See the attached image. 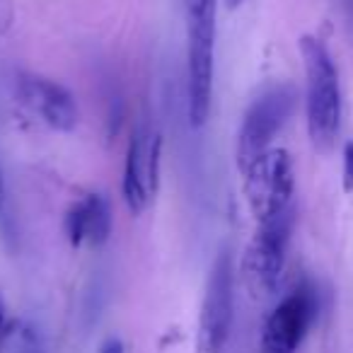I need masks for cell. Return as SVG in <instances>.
Wrapping results in <instances>:
<instances>
[{
    "label": "cell",
    "instance_id": "4",
    "mask_svg": "<svg viewBox=\"0 0 353 353\" xmlns=\"http://www.w3.org/2000/svg\"><path fill=\"white\" fill-rule=\"evenodd\" d=\"M295 90L290 85H274L250 104L237 133V167L245 172L259 155L271 148L276 133L288 123L295 109Z\"/></svg>",
    "mask_w": 353,
    "mask_h": 353
},
{
    "label": "cell",
    "instance_id": "18",
    "mask_svg": "<svg viewBox=\"0 0 353 353\" xmlns=\"http://www.w3.org/2000/svg\"><path fill=\"white\" fill-rule=\"evenodd\" d=\"M242 3H245V0H225V8H228V10H237Z\"/></svg>",
    "mask_w": 353,
    "mask_h": 353
},
{
    "label": "cell",
    "instance_id": "8",
    "mask_svg": "<svg viewBox=\"0 0 353 353\" xmlns=\"http://www.w3.org/2000/svg\"><path fill=\"white\" fill-rule=\"evenodd\" d=\"M157 174H160V136L145 121H141L128 141L121 182L123 201L133 216H141L155 199Z\"/></svg>",
    "mask_w": 353,
    "mask_h": 353
},
{
    "label": "cell",
    "instance_id": "6",
    "mask_svg": "<svg viewBox=\"0 0 353 353\" xmlns=\"http://www.w3.org/2000/svg\"><path fill=\"white\" fill-rule=\"evenodd\" d=\"M319 314V290L312 281L298 283L266 317L261 353H295Z\"/></svg>",
    "mask_w": 353,
    "mask_h": 353
},
{
    "label": "cell",
    "instance_id": "19",
    "mask_svg": "<svg viewBox=\"0 0 353 353\" xmlns=\"http://www.w3.org/2000/svg\"><path fill=\"white\" fill-rule=\"evenodd\" d=\"M22 353H44L39 346H27V348H22Z\"/></svg>",
    "mask_w": 353,
    "mask_h": 353
},
{
    "label": "cell",
    "instance_id": "10",
    "mask_svg": "<svg viewBox=\"0 0 353 353\" xmlns=\"http://www.w3.org/2000/svg\"><path fill=\"white\" fill-rule=\"evenodd\" d=\"M114 216L112 203L104 194H88L80 201H75L65 213V237L73 247H97L107 245L112 235Z\"/></svg>",
    "mask_w": 353,
    "mask_h": 353
},
{
    "label": "cell",
    "instance_id": "9",
    "mask_svg": "<svg viewBox=\"0 0 353 353\" xmlns=\"http://www.w3.org/2000/svg\"><path fill=\"white\" fill-rule=\"evenodd\" d=\"M17 97L32 117L44 126L61 133H70L78 126V104L68 88L44 75L22 73L17 78Z\"/></svg>",
    "mask_w": 353,
    "mask_h": 353
},
{
    "label": "cell",
    "instance_id": "13",
    "mask_svg": "<svg viewBox=\"0 0 353 353\" xmlns=\"http://www.w3.org/2000/svg\"><path fill=\"white\" fill-rule=\"evenodd\" d=\"M8 339H10V317H8L6 300H3V295H0V353L6 351Z\"/></svg>",
    "mask_w": 353,
    "mask_h": 353
},
{
    "label": "cell",
    "instance_id": "5",
    "mask_svg": "<svg viewBox=\"0 0 353 353\" xmlns=\"http://www.w3.org/2000/svg\"><path fill=\"white\" fill-rule=\"evenodd\" d=\"M187 114L194 128L211 117L216 75V15L187 17Z\"/></svg>",
    "mask_w": 353,
    "mask_h": 353
},
{
    "label": "cell",
    "instance_id": "11",
    "mask_svg": "<svg viewBox=\"0 0 353 353\" xmlns=\"http://www.w3.org/2000/svg\"><path fill=\"white\" fill-rule=\"evenodd\" d=\"M343 192L353 194V141H348L343 145Z\"/></svg>",
    "mask_w": 353,
    "mask_h": 353
},
{
    "label": "cell",
    "instance_id": "7",
    "mask_svg": "<svg viewBox=\"0 0 353 353\" xmlns=\"http://www.w3.org/2000/svg\"><path fill=\"white\" fill-rule=\"evenodd\" d=\"M235 281H232V259L225 250L216 256L208 271L206 293L199 314V351L221 353L230 339L232 310H235Z\"/></svg>",
    "mask_w": 353,
    "mask_h": 353
},
{
    "label": "cell",
    "instance_id": "15",
    "mask_svg": "<svg viewBox=\"0 0 353 353\" xmlns=\"http://www.w3.org/2000/svg\"><path fill=\"white\" fill-rule=\"evenodd\" d=\"M336 8L341 10L343 22H346L348 32H351V37H353V0H336Z\"/></svg>",
    "mask_w": 353,
    "mask_h": 353
},
{
    "label": "cell",
    "instance_id": "3",
    "mask_svg": "<svg viewBox=\"0 0 353 353\" xmlns=\"http://www.w3.org/2000/svg\"><path fill=\"white\" fill-rule=\"evenodd\" d=\"M245 199L252 216L259 221L281 216L293 208L295 167L293 157L283 148H269L245 172Z\"/></svg>",
    "mask_w": 353,
    "mask_h": 353
},
{
    "label": "cell",
    "instance_id": "14",
    "mask_svg": "<svg viewBox=\"0 0 353 353\" xmlns=\"http://www.w3.org/2000/svg\"><path fill=\"white\" fill-rule=\"evenodd\" d=\"M97 353H128V351H126V343H123L121 339H119V336H109L107 341L99 346Z\"/></svg>",
    "mask_w": 353,
    "mask_h": 353
},
{
    "label": "cell",
    "instance_id": "12",
    "mask_svg": "<svg viewBox=\"0 0 353 353\" xmlns=\"http://www.w3.org/2000/svg\"><path fill=\"white\" fill-rule=\"evenodd\" d=\"M216 15V0H187V17Z\"/></svg>",
    "mask_w": 353,
    "mask_h": 353
},
{
    "label": "cell",
    "instance_id": "17",
    "mask_svg": "<svg viewBox=\"0 0 353 353\" xmlns=\"http://www.w3.org/2000/svg\"><path fill=\"white\" fill-rule=\"evenodd\" d=\"M6 201H8V194H6V179H3V170H0V218L6 213Z\"/></svg>",
    "mask_w": 353,
    "mask_h": 353
},
{
    "label": "cell",
    "instance_id": "1",
    "mask_svg": "<svg viewBox=\"0 0 353 353\" xmlns=\"http://www.w3.org/2000/svg\"><path fill=\"white\" fill-rule=\"evenodd\" d=\"M300 56L305 68V104H307L310 141L319 152L332 150L341 126V88L339 70L322 39L300 37Z\"/></svg>",
    "mask_w": 353,
    "mask_h": 353
},
{
    "label": "cell",
    "instance_id": "2",
    "mask_svg": "<svg viewBox=\"0 0 353 353\" xmlns=\"http://www.w3.org/2000/svg\"><path fill=\"white\" fill-rule=\"evenodd\" d=\"M293 223L295 208L256 223V230L245 250V259H242L245 283L256 298H266L274 293L283 276Z\"/></svg>",
    "mask_w": 353,
    "mask_h": 353
},
{
    "label": "cell",
    "instance_id": "16",
    "mask_svg": "<svg viewBox=\"0 0 353 353\" xmlns=\"http://www.w3.org/2000/svg\"><path fill=\"white\" fill-rule=\"evenodd\" d=\"M12 22V8L10 0H0V32H6Z\"/></svg>",
    "mask_w": 353,
    "mask_h": 353
}]
</instances>
